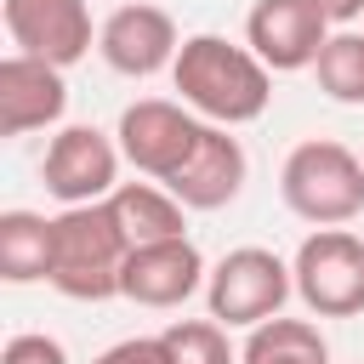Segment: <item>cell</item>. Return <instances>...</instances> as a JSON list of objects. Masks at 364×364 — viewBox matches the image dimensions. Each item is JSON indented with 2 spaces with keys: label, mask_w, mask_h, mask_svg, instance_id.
Returning <instances> with one entry per match:
<instances>
[{
  "label": "cell",
  "mask_w": 364,
  "mask_h": 364,
  "mask_svg": "<svg viewBox=\"0 0 364 364\" xmlns=\"http://www.w3.org/2000/svg\"><path fill=\"white\" fill-rule=\"evenodd\" d=\"M205 279L210 273H205V256L193 250V239H165V245H136L125 256L119 296L136 307H182Z\"/></svg>",
  "instance_id": "obj_11"
},
{
  "label": "cell",
  "mask_w": 364,
  "mask_h": 364,
  "mask_svg": "<svg viewBox=\"0 0 364 364\" xmlns=\"http://www.w3.org/2000/svg\"><path fill=\"white\" fill-rule=\"evenodd\" d=\"M239 364H330V347H324L318 324L279 313V318H267V324L250 330Z\"/></svg>",
  "instance_id": "obj_16"
},
{
  "label": "cell",
  "mask_w": 364,
  "mask_h": 364,
  "mask_svg": "<svg viewBox=\"0 0 364 364\" xmlns=\"http://www.w3.org/2000/svg\"><path fill=\"white\" fill-rule=\"evenodd\" d=\"M330 40V17L313 0H256L245 17V46L273 68V74H296L313 68L318 51Z\"/></svg>",
  "instance_id": "obj_9"
},
{
  "label": "cell",
  "mask_w": 364,
  "mask_h": 364,
  "mask_svg": "<svg viewBox=\"0 0 364 364\" xmlns=\"http://www.w3.org/2000/svg\"><path fill=\"white\" fill-rule=\"evenodd\" d=\"M131 239L119 233L108 199L102 205H68L51 216V290H63L68 301H108L119 296V273H125Z\"/></svg>",
  "instance_id": "obj_2"
},
{
  "label": "cell",
  "mask_w": 364,
  "mask_h": 364,
  "mask_svg": "<svg viewBox=\"0 0 364 364\" xmlns=\"http://www.w3.org/2000/svg\"><path fill=\"white\" fill-rule=\"evenodd\" d=\"M245 176H250V159H245L239 136H228V125H205L193 159H188L165 188H171L188 210H222V205L239 199Z\"/></svg>",
  "instance_id": "obj_13"
},
{
  "label": "cell",
  "mask_w": 364,
  "mask_h": 364,
  "mask_svg": "<svg viewBox=\"0 0 364 364\" xmlns=\"http://www.w3.org/2000/svg\"><path fill=\"white\" fill-rule=\"evenodd\" d=\"M6 34L17 51L68 68L91 51V6L85 0H6Z\"/></svg>",
  "instance_id": "obj_10"
},
{
  "label": "cell",
  "mask_w": 364,
  "mask_h": 364,
  "mask_svg": "<svg viewBox=\"0 0 364 364\" xmlns=\"http://www.w3.org/2000/svg\"><path fill=\"white\" fill-rule=\"evenodd\" d=\"M119 142H108L97 125H63L40 159V182L51 199L68 205H102L119 188Z\"/></svg>",
  "instance_id": "obj_7"
},
{
  "label": "cell",
  "mask_w": 364,
  "mask_h": 364,
  "mask_svg": "<svg viewBox=\"0 0 364 364\" xmlns=\"http://www.w3.org/2000/svg\"><path fill=\"white\" fill-rule=\"evenodd\" d=\"M68 108V85H63V68L28 57V51H11L0 57V136H28V131H46L57 125Z\"/></svg>",
  "instance_id": "obj_12"
},
{
  "label": "cell",
  "mask_w": 364,
  "mask_h": 364,
  "mask_svg": "<svg viewBox=\"0 0 364 364\" xmlns=\"http://www.w3.org/2000/svg\"><path fill=\"white\" fill-rule=\"evenodd\" d=\"M108 210L119 222V233L136 245H165V239H188V205L165 188V182H119L108 193Z\"/></svg>",
  "instance_id": "obj_14"
},
{
  "label": "cell",
  "mask_w": 364,
  "mask_h": 364,
  "mask_svg": "<svg viewBox=\"0 0 364 364\" xmlns=\"http://www.w3.org/2000/svg\"><path fill=\"white\" fill-rule=\"evenodd\" d=\"M290 290H296V273H290L273 250H262V245L228 250V256L210 267V279H205L210 318L228 324V330H256V324L279 318L284 301H290Z\"/></svg>",
  "instance_id": "obj_4"
},
{
  "label": "cell",
  "mask_w": 364,
  "mask_h": 364,
  "mask_svg": "<svg viewBox=\"0 0 364 364\" xmlns=\"http://www.w3.org/2000/svg\"><path fill=\"white\" fill-rule=\"evenodd\" d=\"M171 80L182 91V102L205 119V125H250L267 114L273 102V68L250 51V46H233L222 34H193L182 40L176 63H171Z\"/></svg>",
  "instance_id": "obj_1"
},
{
  "label": "cell",
  "mask_w": 364,
  "mask_h": 364,
  "mask_svg": "<svg viewBox=\"0 0 364 364\" xmlns=\"http://www.w3.org/2000/svg\"><path fill=\"white\" fill-rule=\"evenodd\" d=\"M279 193H284V205L301 222H313V228H347L364 210V159L347 142H330V136L296 142L284 154Z\"/></svg>",
  "instance_id": "obj_3"
},
{
  "label": "cell",
  "mask_w": 364,
  "mask_h": 364,
  "mask_svg": "<svg viewBox=\"0 0 364 364\" xmlns=\"http://www.w3.org/2000/svg\"><path fill=\"white\" fill-rule=\"evenodd\" d=\"M313 80H318V91H324L330 102L358 108V102H364V34H358V28L330 34L324 51H318V63H313Z\"/></svg>",
  "instance_id": "obj_17"
},
{
  "label": "cell",
  "mask_w": 364,
  "mask_h": 364,
  "mask_svg": "<svg viewBox=\"0 0 364 364\" xmlns=\"http://www.w3.org/2000/svg\"><path fill=\"white\" fill-rule=\"evenodd\" d=\"M313 6H318V11L330 17V23H341V28L364 17V0H313Z\"/></svg>",
  "instance_id": "obj_21"
},
{
  "label": "cell",
  "mask_w": 364,
  "mask_h": 364,
  "mask_svg": "<svg viewBox=\"0 0 364 364\" xmlns=\"http://www.w3.org/2000/svg\"><path fill=\"white\" fill-rule=\"evenodd\" d=\"M296 296L318 318H353L364 313V239L347 228H318L301 239L296 262Z\"/></svg>",
  "instance_id": "obj_5"
},
{
  "label": "cell",
  "mask_w": 364,
  "mask_h": 364,
  "mask_svg": "<svg viewBox=\"0 0 364 364\" xmlns=\"http://www.w3.org/2000/svg\"><path fill=\"white\" fill-rule=\"evenodd\" d=\"M159 341H165L171 364H239V353L228 347V324H216V318H182Z\"/></svg>",
  "instance_id": "obj_18"
},
{
  "label": "cell",
  "mask_w": 364,
  "mask_h": 364,
  "mask_svg": "<svg viewBox=\"0 0 364 364\" xmlns=\"http://www.w3.org/2000/svg\"><path fill=\"white\" fill-rule=\"evenodd\" d=\"M199 136H205V119H199L188 102H165V97L131 102V108L119 114V131H114L125 165H136V171L154 176V182H171V176L193 159Z\"/></svg>",
  "instance_id": "obj_6"
},
{
  "label": "cell",
  "mask_w": 364,
  "mask_h": 364,
  "mask_svg": "<svg viewBox=\"0 0 364 364\" xmlns=\"http://www.w3.org/2000/svg\"><path fill=\"white\" fill-rule=\"evenodd\" d=\"M0 364H68V353H63V341L23 330V336H11V341L0 347Z\"/></svg>",
  "instance_id": "obj_19"
},
{
  "label": "cell",
  "mask_w": 364,
  "mask_h": 364,
  "mask_svg": "<svg viewBox=\"0 0 364 364\" xmlns=\"http://www.w3.org/2000/svg\"><path fill=\"white\" fill-rule=\"evenodd\" d=\"M0 279L6 284L51 279V216L0 210Z\"/></svg>",
  "instance_id": "obj_15"
},
{
  "label": "cell",
  "mask_w": 364,
  "mask_h": 364,
  "mask_svg": "<svg viewBox=\"0 0 364 364\" xmlns=\"http://www.w3.org/2000/svg\"><path fill=\"white\" fill-rule=\"evenodd\" d=\"M97 51H102V63H108L114 74H125V80H148V74H159V68L176 63L182 40H176V23H171L165 6L125 0V6H114V11L102 17V28H97Z\"/></svg>",
  "instance_id": "obj_8"
},
{
  "label": "cell",
  "mask_w": 364,
  "mask_h": 364,
  "mask_svg": "<svg viewBox=\"0 0 364 364\" xmlns=\"http://www.w3.org/2000/svg\"><path fill=\"white\" fill-rule=\"evenodd\" d=\"M91 364H171V358H165L159 336H131V341H114L108 353H97Z\"/></svg>",
  "instance_id": "obj_20"
}]
</instances>
